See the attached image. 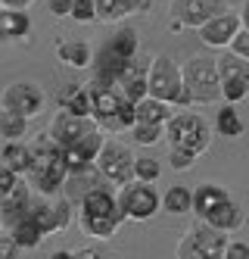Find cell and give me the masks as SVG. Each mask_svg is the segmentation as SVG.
I'll return each instance as SVG.
<instances>
[{
  "instance_id": "obj_21",
  "label": "cell",
  "mask_w": 249,
  "mask_h": 259,
  "mask_svg": "<svg viewBox=\"0 0 249 259\" xmlns=\"http://www.w3.org/2000/svg\"><path fill=\"white\" fill-rule=\"evenodd\" d=\"M56 60L69 69H90L93 66V47L87 41H75V38L60 41L56 44Z\"/></svg>"
},
{
  "instance_id": "obj_44",
  "label": "cell",
  "mask_w": 249,
  "mask_h": 259,
  "mask_svg": "<svg viewBox=\"0 0 249 259\" xmlns=\"http://www.w3.org/2000/svg\"><path fill=\"white\" fill-rule=\"evenodd\" d=\"M34 4V0H0V7H7V10H28Z\"/></svg>"
},
{
  "instance_id": "obj_20",
  "label": "cell",
  "mask_w": 249,
  "mask_h": 259,
  "mask_svg": "<svg viewBox=\"0 0 249 259\" xmlns=\"http://www.w3.org/2000/svg\"><path fill=\"white\" fill-rule=\"evenodd\" d=\"M31 31V19H28V10H0V41H25Z\"/></svg>"
},
{
  "instance_id": "obj_11",
  "label": "cell",
  "mask_w": 249,
  "mask_h": 259,
  "mask_svg": "<svg viewBox=\"0 0 249 259\" xmlns=\"http://www.w3.org/2000/svg\"><path fill=\"white\" fill-rule=\"evenodd\" d=\"M93 132H100V125L93 122V116H72V113H66V109H60V113L53 116L47 135L60 144V147H72V144L84 141Z\"/></svg>"
},
{
  "instance_id": "obj_6",
  "label": "cell",
  "mask_w": 249,
  "mask_h": 259,
  "mask_svg": "<svg viewBox=\"0 0 249 259\" xmlns=\"http://www.w3.org/2000/svg\"><path fill=\"white\" fill-rule=\"evenodd\" d=\"M227 231L209 225L206 219H196L193 225L184 231V237L178 240L175 256L178 259H224V247H227Z\"/></svg>"
},
{
  "instance_id": "obj_28",
  "label": "cell",
  "mask_w": 249,
  "mask_h": 259,
  "mask_svg": "<svg viewBox=\"0 0 249 259\" xmlns=\"http://www.w3.org/2000/svg\"><path fill=\"white\" fill-rule=\"evenodd\" d=\"M10 234H13V240H16L22 250H34V247L47 237V234L41 231V225H37L31 215H22L16 225H10Z\"/></svg>"
},
{
  "instance_id": "obj_8",
  "label": "cell",
  "mask_w": 249,
  "mask_h": 259,
  "mask_svg": "<svg viewBox=\"0 0 249 259\" xmlns=\"http://www.w3.org/2000/svg\"><path fill=\"white\" fill-rule=\"evenodd\" d=\"M218 78H221V97L227 103H240L249 97V60L237 57L234 50L218 53Z\"/></svg>"
},
{
  "instance_id": "obj_47",
  "label": "cell",
  "mask_w": 249,
  "mask_h": 259,
  "mask_svg": "<svg viewBox=\"0 0 249 259\" xmlns=\"http://www.w3.org/2000/svg\"><path fill=\"white\" fill-rule=\"evenodd\" d=\"M0 225H4V212H0Z\"/></svg>"
},
{
  "instance_id": "obj_2",
  "label": "cell",
  "mask_w": 249,
  "mask_h": 259,
  "mask_svg": "<svg viewBox=\"0 0 249 259\" xmlns=\"http://www.w3.org/2000/svg\"><path fill=\"white\" fill-rule=\"evenodd\" d=\"M31 150H34L31 172H28L31 188L37 194H44V197L60 194L63 184H66V178H69V165H66V156H63V147L47 135L44 141L31 144Z\"/></svg>"
},
{
  "instance_id": "obj_7",
  "label": "cell",
  "mask_w": 249,
  "mask_h": 259,
  "mask_svg": "<svg viewBox=\"0 0 249 259\" xmlns=\"http://www.w3.org/2000/svg\"><path fill=\"white\" fill-rule=\"evenodd\" d=\"M119 206H122L125 219H131V222H150L153 215L162 209V197L156 194V188H153L150 181H137V178H134L128 184H122Z\"/></svg>"
},
{
  "instance_id": "obj_15",
  "label": "cell",
  "mask_w": 249,
  "mask_h": 259,
  "mask_svg": "<svg viewBox=\"0 0 249 259\" xmlns=\"http://www.w3.org/2000/svg\"><path fill=\"white\" fill-rule=\"evenodd\" d=\"M100 147H103V128H100V132H93V135H87V138H84V141H78V144L63 147V156H66L69 172H75V169H87V165H93V162H97Z\"/></svg>"
},
{
  "instance_id": "obj_26",
  "label": "cell",
  "mask_w": 249,
  "mask_h": 259,
  "mask_svg": "<svg viewBox=\"0 0 249 259\" xmlns=\"http://www.w3.org/2000/svg\"><path fill=\"white\" fill-rule=\"evenodd\" d=\"M0 159H4L10 169H16L19 175H28V172H31L34 150H31V144H22V141H7V147H4V153H0Z\"/></svg>"
},
{
  "instance_id": "obj_34",
  "label": "cell",
  "mask_w": 249,
  "mask_h": 259,
  "mask_svg": "<svg viewBox=\"0 0 249 259\" xmlns=\"http://www.w3.org/2000/svg\"><path fill=\"white\" fill-rule=\"evenodd\" d=\"M28 215L41 225L44 234H56V231H60V219H56V206H53V203H31Z\"/></svg>"
},
{
  "instance_id": "obj_1",
  "label": "cell",
  "mask_w": 249,
  "mask_h": 259,
  "mask_svg": "<svg viewBox=\"0 0 249 259\" xmlns=\"http://www.w3.org/2000/svg\"><path fill=\"white\" fill-rule=\"evenodd\" d=\"M90 116L103 132H131L137 113L134 103L122 94L116 84H106L100 78H90Z\"/></svg>"
},
{
  "instance_id": "obj_18",
  "label": "cell",
  "mask_w": 249,
  "mask_h": 259,
  "mask_svg": "<svg viewBox=\"0 0 249 259\" xmlns=\"http://www.w3.org/2000/svg\"><path fill=\"white\" fill-rule=\"evenodd\" d=\"M31 209V188L25 181H19L10 194L0 197V212H4V225H16L22 215H28Z\"/></svg>"
},
{
  "instance_id": "obj_49",
  "label": "cell",
  "mask_w": 249,
  "mask_h": 259,
  "mask_svg": "<svg viewBox=\"0 0 249 259\" xmlns=\"http://www.w3.org/2000/svg\"><path fill=\"white\" fill-rule=\"evenodd\" d=\"M0 10H4V7H0Z\"/></svg>"
},
{
  "instance_id": "obj_36",
  "label": "cell",
  "mask_w": 249,
  "mask_h": 259,
  "mask_svg": "<svg viewBox=\"0 0 249 259\" xmlns=\"http://www.w3.org/2000/svg\"><path fill=\"white\" fill-rule=\"evenodd\" d=\"M162 175V165L159 159H146V156H137V162H134V178L137 181H150V184H156Z\"/></svg>"
},
{
  "instance_id": "obj_43",
  "label": "cell",
  "mask_w": 249,
  "mask_h": 259,
  "mask_svg": "<svg viewBox=\"0 0 249 259\" xmlns=\"http://www.w3.org/2000/svg\"><path fill=\"white\" fill-rule=\"evenodd\" d=\"M19 250H22V247L13 240V234H0V259H13Z\"/></svg>"
},
{
  "instance_id": "obj_4",
  "label": "cell",
  "mask_w": 249,
  "mask_h": 259,
  "mask_svg": "<svg viewBox=\"0 0 249 259\" xmlns=\"http://www.w3.org/2000/svg\"><path fill=\"white\" fill-rule=\"evenodd\" d=\"M165 141L168 150H187L193 156H203L212 147V125L200 113H175L165 122Z\"/></svg>"
},
{
  "instance_id": "obj_32",
  "label": "cell",
  "mask_w": 249,
  "mask_h": 259,
  "mask_svg": "<svg viewBox=\"0 0 249 259\" xmlns=\"http://www.w3.org/2000/svg\"><path fill=\"white\" fill-rule=\"evenodd\" d=\"M215 132L224 135V138H240L243 135V119H240V113L234 109V103L221 100L218 113H215Z\"/></svg>"
},
{
  "instance_id": "obj_38",
  "label": "cell",
  "mask_w": 249,
  "mask_h": 259,
  "mask_svg": "<svg viewBox=\"0 0 249 259\" xmlns=\"http://www.w3.org/2000/svg\"><path fill=\"white\" fill-rule=\"evenodd\" d=\"M200 156L193 153H187V150H168V162H171V169H178V172H187V169H193V162Z\"/></svg>"
},
{
  "instance_id": "obj_23",
  "label": "cell",
  "mask_w": 249,
  "mask_h": 259,
  "mask_svg": "<svg viewBox=\"0 0 249 259\" xmlns=\"http://www.w3.org/2000/svg\"><path fill=\"white\" fill-rule=\"evenodd\" d=\"M56 106L72 116H90V88L87 84H66L56 94Z\"/></svg>"
},
{
  "instance_id": "obj_31",
  "label": "cell",
  "mask_w": 249,
  "mask_h": 259,
  "mask_svg": "<svg viewBox=\"0 0 249 259\" xmlns=\"http://www.w3.org/2000/svg\"><path fill=\"white\" fill-rule=\"evenodd\" d=\"M162 209L171 212V215L193 212V191L184 188V184H171V188L162 194Z\"/></svg>"
},
{
  "instance_id": "obj_40",
  "label": "cell",
  "mask_w": 249,
  "mask_h": 259,
  "mask_svg": "<svg viewBox=\"0 0 249 259\" xmlns=\"http://www.w3.org/2000/svg\"><path fill=\"white\" fill-rule=\"evenodd\" d=\"M227 50H234L237 57L249 60V28H240V31L234 34V41H231V47H227Z\"/></svg>"
},
{
  "instance_id": "obj_19",
  "label": "cell",
  "mask_w": 249,
  "mask_h": 259,
  "mask_svg": "<svg viewBox=\"0 0 249 259\" xmlns=\"http://www.w3.org/2000/svg\"><path fill=\"white\" fill-rule=\"evenodd\" d=\"M206 222H209V225H215V228H221V231H227V234H234V231L243 228L246 212H243V206H240L234 197H227L221 206H215L212 212L206 215Z\"/></svg>"
},
{
  "instance_id": "obj_39",
  "label": "cell",
  "mask_w": 249,
  "mask_h": 259,
  "mask_svg": "<svg viewBox=\"0 0 249 259\" xmlns=\"http://www.w3.org/2000/svg\"><path fill=\"white\" fill-rule=\"evenodd\" d=\"M19 181H22V175H19L16 169H10V165L4 162V165H0V197H4V194H10L13 188H16V184Z\"/></svg>"
},
{
  "instance_id": "obj_24",
  "label": "cell",
  "mask_w": 249,
  "mask_h": 259,
  "mask_svg": "<svg viewBox=\"0 0 249 259\" xmlns=\"http://www.w3.org/2000/svg\"><path fill=\"white\" fill-rule=\"evenodd\" d=\"M227 197H231V194H227L221 184H215V181L200 184V188L193 191V212H196V219H206L215 206H221Z\"/></svg>"
},
{
  "instance_id": "obj_5",
  "label": "cell",
  "mask_w": 249,
  "mask_h": 259,
  "mask_svg": "<svg viewBox=\"0 0 249 259\" xmlns=\"http://www.w3.org/2000/svg\"><path fill=\"white\" fill-rule=\"evenodd\" d=\"M146 81H150V94L159 97V100H168L175 109H184V106H193L190 100L187 88H184V75H181V66L159 53V57H153L150 69H146Z\"/></svg>"
},
{
  "instance_id": "obj_3",
  "label": "cell",
  "mask_w": 249,
  "mask_h": 259,
  "mask_svg": "<svg viewBox=\"0 0 249 259\" xmlns=\"http://www.w3.org/2000/svg\"><path fill=\"white\" fill-rule=\"evenodd\" d=\"M181 75H184V88L193 106H212L221 103V78H218V60L212 53H196L181 66Z\"/></svg>"
},
{
  "instance_id": "obj_25",
  "label": "cell",
  "mask_w": 249,
  "mask_h": 259,
  "mask_svg": "<svg viewBox=\"0 0 249 259\" xmlns=\"http://www.w3.org/2000/svg\"><path fill=\"white\" fill-rule=\"evenodd\" d=\"M122 94L131 100V103H137V100H143L146 94H150V81H146V72L137 66V63H131V69L125 72V75L119 78V84H116Z\"/></svg>"
},
{
  "instance_id": "obj_35",
  "label": "cell",
  "mask_w": 249,
  "mask_h": 259,
  "mask_svg": "<svg viewBox=\"0 0 249 259\" xmlns=\"http://www.w3.org/2000/svg\"><path fill=\"white\" fill-rule=\"evenodd\" d=\"M131 138L140 147H153V144L165 141V125H143V122H137L131 128Z\"/></svg>"
},
{
  "instance_id": "obj_14",
  "label": "cell",
  "mask_w": 249,
  "mask_h": 259,
  "mask_svg": "<svg viewBox=\"0 0 249 259\" xmlns=\"http://www.w3.org/2000/svg\"><path fill=\"white\" fill-rule=\"evenodd\" d=\"M97 188H106V175L97 169V162L87 165V169H75L69 172L66 184H63V197H69L75 206L90 194V191H97Z\"/></svg>"
},
{
  "instance_id": "obj_42",
  "label": "cell",
  "mask_w": 249,
  "mask_h": 259,
  "mask_svg": "<svg viewBox=\"0 0 249 259\" xmlns=\"http://www.w3.org/2000/svg\"><path fill=\"white\" fill-rule=\"evenodd\" d=\"M224 259H249V244H243V240H227Z\"/></svg>"
},
{
  "instance_id": "obj_29",
  "label": "cell",
  "mask_w": 249,
  "mask_h": 259,
  "mask_svg": "<svg viewBox=\"0 0 249 259\" xmlns=\"http://www.w3.org/2000/svg\"><path fill=\"white\" fill-rule=\"evenodd\" d=\"M106 47L112 53H119L122 60H134L137 57V47H140V38H137V31H134L131 25H119L116 31H112V38L106 41Z\"/></svg>"
},
{
  "instance_id": "obj_27",
  "label": "cell",
  "mask_w": 249,
  "mask_h": 259,
  "mask_svg": "<svg viewBox=\"0 0 249 259\" xmlns=\"http://www.w3.org/2000/svg\"><path fill=\"white\" fill-rule=\"evenodd\" d=\"M116 209H119V197L109 191V184H106V188L90 191L78 203V212H93V215H106V212H116Z\"/></svg>"
},
{
  "instance_id": "obj_22",
  "label": "cell",
  "mask_w": 249,
  "mask_h": 259,
  "mask_svg": "<svg viewBox=\"0 0 249 259\" xmlns=\"http://www.w3.org/2000/svg\"><path fill=\"white\" fill-rule=\"evenodd\" d=\"M134 113H137V122H143V125H165L171 116H175V106H171L168 100H159V97L146 94L143 100L134 103Z\"/></svg>"
},
{
  "instance_id": "obj_46",
  "label": "cell",
  "mask_w": 249,
  "mask_h": 259,
  "mask_svg": "<svg viewBox=\"0 0 249 259\" xmlns=\"http://www.w3.org/2000/svg\"><path fill=\"white\" fill-rule=\"evenodd\" d=\"M168 31H184V22H181V19H175V16H171V19H168Z\"/></svg>"
},
{
  "instance_id": "obj_48",
  "label": "cell",
  "mask_w": 249,
  "mask_h": 259,
  "mask_svg": "<svg viewBox=\"0 0 249 259\" xmlns=\"http://www.w3.org/2000/svg\"><path fill=\"white\" fill-rule=\"evenodd\" d=\"M143 4H146V7H150V4H153V0H143Z\"/></svg>"
},
{
  "instance_id": "obj_37",
  "label": "cell",
  "mask_w": 249,
  "mask_h": 259,
  "mask_svg": "<svg viewBox=\"0 0 249 259\" xmlns=\"http://www.w3.org/2000/svg\"><path fill=\"white\" fill-rule=\"evenodd\" d=\"M72 19L75 22H97V0H75L72 7Z\"/></svg>"
},
{
  "instance_id": "obj_41",
  "label": "cell",
  "mask_w": 249,
  "mask_h": 259,
  "mask_svg": "<svg viewBox=\"0 0 249 259\" xmlns=\"http://www.w3.org/2000/svg\"><path fill=\"white\" fill-rule=\"evenodd\" d=\"M72 7H75V0H50L47 4V10L56 19H72Z\"/></svg>"
},
{
  "instance_id": "obj_33",
  "label": "cell",
  "mask_w": 249,
  "mask_h": 259,
  "mask_svg": "<svg viewBox=\"0 0 249 259\" xmlns=\"http://www.w3.org/2000/svg\"><path fill=\"white\" fill-rule=\"evenodd\" d=\"M0 135L7 141H22L28 135V119L19 113H10V109H0Z\"/></svg>"
},
{
  "instance_id": "obj_45",
  "label": "cell",
  "mask_w": 249,
  "mask_h": 259,
  "mask_svg": "<svg viewBox=\"0 0 249 259\" xmlns=\"http://www.w3.org/2000/svg\"><path fill=\"white\" fill-rule=\"evenodd\" d=\"M240 22H243V28H249V0L243 4V10H240Z\"/></svg>"
},
{
  "instance_id": "obj_10",
  "label": "cell",
  "mask_w": 249,
  "mask_h": 259,
  "mask_svg": "<svg viewBox=\"0 0 249 259\" xmlns=\"http://www.w3.org/2000/svg\"><path fill=\"white\" fill-rule=\"evenodd\" d=\"M44 106H47V94L34 81H13L4 91V109H10V113L34 119V116L44 113Z\"/></svg>"
},
{
  "instance_id": "obj_16",
  "label": "cell",
  "mask_w": 249,
  "mask_h": 259,
  "mask_svg": "<svg viewBox=\"0 0 249 259\" xmlns=\"http://www.w3.org/2000/svg\"><path fill=\"white\" fill-rule=\"evenodd\" d=\"M125 222V212H122V206L116 209V212H106V215H93V212H78V225L84 228V234L87 237H93V240H109L112 234L119 231V225Z\"/></svg>"
},
{
  "instance_id": "obj_13",
  "label": "cell",
  "mask_w": 249,
  "mask_h": 259,
  "mask_svg": "<svg viewBox=\"0 0 249 259\" xmlns=\"http://www.w3.org/2000/svg\"><path fill=\"white\" fill-rule=\"evenodd\" d=\"M224 10H231L227 0H171V16L181 19L184 28H200Z\"/></svg>"
},
{
  "instance_id": "obj_17",
  "label": "cell",
  "mask_w": 249,
  "mask_h": 259,
  "mask_svg": "<svg viewBox=\"0 0 249 259\" xmlns=\"http://www.w3.org/2000/svg\"><path fill=\"white\" fill-rule=\"evenodd\" d=\"M131 63L134 60H122L109 47H100V53H93V78H100L106 84H119V78L131 69Z\"/></svg>"
},
{
  "instance_id": "obj_9",
  "label": "cell",
  "mask_w": 249,
  "mask_h": 259,
  "mask_svg": "<svg viewBox=\"0 0 249 259\" xmlns=\"http://www.w3.org/2000/svg\"><path fill=\"white\" fill-rule=\"evenodd\" d=\"M134 162H137V156L122 141H103L100 153H97V169L106 175L109 184H119V188L134 181Z\"/></svg>"
},
{
  "instance_id": "obj_30",
  "label": "cell",
  "mask_w": 249,
  "mask_h": 259,
  "mask_svg": "<svg viewBox=\"0 0 249 259\" xmlns=\"http://www.w3.org/2000/svg\"><path fill=\"white\" fill-rule=\"evenodd\" d=\"M134 13H140L137 0H97V19L100 22H122Z\"/></svg>"
},
{
  "instance_id": "obj_12",
  "label": "cell",
  "mask_w": 249,
  "mask_h": 259,
  "mask_svg": "<svg viewBox=\"0 0 249 259\" xmlns=\"http://www.w3.org/2000/svg\"><path fill=\"white\" fill-rule=\"evenodd\" d=\"M240 28H243L240 13L224 10V13L212 16V19H209L206 25H200L196 31H200V38H203V44H206V47H212V50H224V47H231L234 34H237Z\"/></svg>"
}]
</instances>
